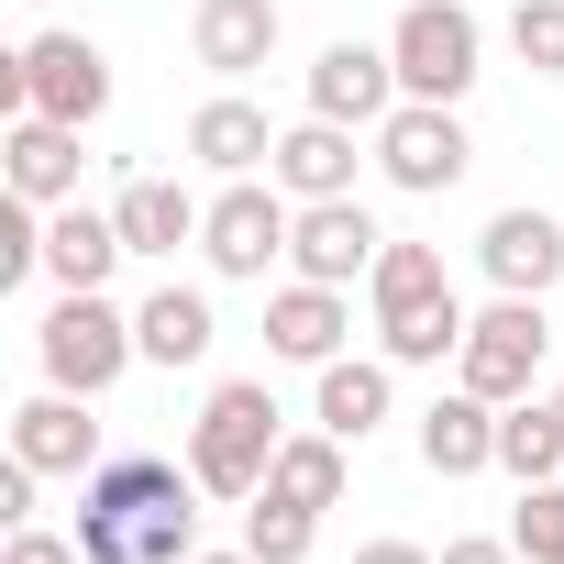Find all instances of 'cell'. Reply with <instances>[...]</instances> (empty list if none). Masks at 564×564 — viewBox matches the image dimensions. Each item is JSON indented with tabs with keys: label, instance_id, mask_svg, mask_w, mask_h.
Instances as JSON below:
<instances>
[{
	"label": "cell",
	"instance_id": "obj_1",
	"mask_svg": "<svg viewBox=\"0 0 564 564\" xmlns=\"http://www.w3.org/2000/svg\"><path fill=\"white\" fill-rule=\"evenodd\" d=\"M199 476L166 454H111L78 498V553L89 564H188L199 553Z\"/></svg>",
	"mask_w": 564,
	"mask_h": 564
},
{
	"label": "cell",
	"instance_id": "obj_2",
	"mask_svg": "<svg viewBox=\"0 0 564 564\" xmlns=\"http://www.w3.org/2000/svg\"><path fill=\"white\" fill-rule=\"evenodd\" d=\"M366 300H377V355H388V366H454V355H465V322H476V311L454 300V276H443L432 243H399V232H388Z\"/></svg>",
	"mask_w": 564,
	"mask_h": 564
},
{
	"label": "cell",
	"instance_id": "obj_3",
	"mask_svg": "<svg viewBox=\"0 0 564 564\" xmlns=\"http://www.w3.org/2000/svg\"><path fill=\"white\" fill-rule=\"evenodd\" d=\"M289 410H276V388L265 377H221L210 399H199V421H188V476L210 487V498H254L265 487V465H276V432Z\"/></svg>",
	"mask_w": 564,
	"mask_h": 564
},
{
	"label": "cell",
	"instance_id": "obj_4",
	"mask_svg": "<svg viewBox=\"0 0 564 564\" xmlns=\"http://www.w3.org/2000/svg\"><path fill=\"white\" fill-rule=\"evenodd\" d=\"M133 355L144 344H133V311H111V289H56V311L34 322V366L67 399H111Z\"/></svg>",
	"mask_w": 564,
	"mask_h": 564
},
{
	"label": "cell",
	"instance_id": "obj_5",
	"mask_svg": "<svg viewBox=\"0 0 564 564\" xmlns=\"http://www.w3.org/2000/svg\"><path fill=\"white\" fill-rule=\"evenodd\" d=\"M388 56H399V100H465L487 78V23L465 0H410L388 23Z\"/></svg>",
	"mask_w": 564,
	"mask_h": 564
},
{
	"label": "cell",
	"instance_id": "obj_6",
	"mask_svg": "<svg viewBox=\"0 0 564 564\" xmlns=\"http://www.w3.org/2000/svg\"><path fill=\"white\" fill-rule=\"evenodd\" d=\"M0 100L12 111H45V122H100L111 111V56L89 45V34H34L12 67H0Z\"/></svg>",
	"mask_w": 564,
	"mask_h": 564
},
{
	"label": "cell",
	"instance_id": "obj_7",
	"mask_svg": "<svg viewBox=\"0 0 564 564\" xmlns=\"http://www.w3.org/2000/svg\"><path fill=\"white\" fill-rule=\"evenodd\" d=\"M542 355H553V322H542V300H487L476 322H465V355H454V388H476V399H531V377H542Z\"/></svg>",
	"mask_w": 564,
	"mask_h": 564
},
{
	"label": "cell",
	"instance_id": "obj_8",
	"mask_svg": "<svg viewBox=\"0 0 564 564\" xmlns=\"http://www.w3.org/2000/svg\"><path fill=\"white\" fill-rule=\"evenodd\" d=\"M289 232H300V199L276 177H221L199 254H210V276H265V265H289Z\"/></svg>",
	"mask_w": 564,
	"mask_h": 564
},
{
	"label": "cell",
	"instance_id": "obj_9",
	"mask_svg": "<svg viewBox=\"0 0 564 564\" xmlns=\"http://www.w3.org/2000/svg\"><path fill=\"white\" fill-rule=\"evenodd\" d=\"M465 166H476V144H465L454 100H399V111L377 122V177H388V188H410V199H443Z\"/></svg>",
	"mask_w": 564,
	"mask_h": 564
},
{
	"label": "cell",
	"instance_id": "obj_10",
	"mask_svg": "<svg viewBox=\"0 0 564 564\" xmlns=\"http://www.w3.org/2000/svg\"><path fill=\"white\" fill-rule=\"evenodd\" d=\"M377 254H388V232H377L366 199H300V232H289V265L300 276L355 289V276H377Z\"/></svg>",
	"mask_w": 564,
	"mask_h": 564
},
{
	"label": "cell",
	"instance_id": "obj_11",
	"mask_svg": "<svg viewBox=\"0 0 564 564\" xmlns=\"http://www.w3.org/2000/svg\"><path fill=\"white\" fill-rule=\"evenodd\" d=\"M311 111H322V122H355V133H377V122L399 111V56H388V45H355V34H333V45L311 56Z\"/></svg>",
	"mask_w": 564,
	"mask_h": 564
},
{
	"label": "cell",
	"instance_id": "obj_12",
	"mask_svg": "<svg viewBox=\"0 0 564 564\" xmlns=\"http://www.w3.org/2000/svg\"><path fill=\"white\" fill-rule=\"evenodd\" d=\"M476 265L498 276L509 300H542L553 276H564V221H553V210H531V199H520V210H487V232H476Z\"/></svg>",
	"mask_w": 564,
	"mask_h": 564
},
{
	"label": "cell",
	"instance_id": "obj_13",
	"mask_svg": "<svg viewBox=\"0 0 564 564\" xmlns=\"http://www.w3.org/2000/svg\"><path fill=\"white\" fill-rule=\"evenodd\" d=\"M12 454H23L34 476H100V465H111V454H100L89 399H67V388H45V399H23V410H12Z\"/></svg>",
	"mask_w": 564,
	"mask_h": 564
},
{
	"label": "cell",
	"instance_id": "obj_14",
	"mask_svg": "<svg viewBox=\"0 0 564 564\" xmlns=\"http://www.w3.org/2000/svg\"><path fill=\"white\" fill-rule=\"evenodd\" d=\"M89 133L78 122H45V111H12V199H34V210H67L78 199V177H89V155H78Z\"/></svg>",
	"mask_w": 564,
	"mask_h": 564
},
{
	"label": "cell",
	"instance_id": "obj_15",
	"mask_svg": "<svg viewBox=\"0 0 564 564\" xmlns=\"http://www.w3.org/2000/svg\"><path fill=\"white\" fill-rule=\"evenodd\" d=\"M344 333H355V311H344V289H322V276H289V289L265 300V355H289L311 377L344 355Z\"/></svg>",
	"mask_w": 564,
	"mask_h": 564
},
{
	"label": "cell",
	"instance_id": "obj_16",
	"mask_svg": "<svg viewBox=\"0 0 564 564\" xmlns=\"http://www.w3.org/2000/svg\"><path fill=\"white\" fill-rule=\"evenodd\" d=\"M276 34H289V23H276V0H199V12H188V56L232 89V78H254L265 56H276Z\"/></svg>",
	"mask_w": 564,
	"mask_h": 564
},
{
	"label": "cell",
	"instance_id": "obj_17",
	"mask_svg": "<svg viewBox=\"0 0 564 564\" xmlns=\"http://www.w3.org/2000/svg\"><path fill=\"white\" fill-rule=\"evenodd\" d=\"M355 122H322V111H300L289 133H276V188H289V199H355Z\"/></svg>",
	"mask_w": 564,
	"mask_h": 564
},
{
	"label": "cell",
	"instance_id": "obj_18",
	"mask_svg": "<svg viewBox=\"0 0 564 564\" xmlns=\"http://www.w3.org/2000/svg\"><path fill=\"white\" fill-rule=\"evenodd\" d=\"M410 443H421V465H432L443 487H454V476H487V465H498V399L443 388V399L421 410V432H410Z\"/></svg>",
	"mask_w": 564,
	"mask_h": 564
},
{
	"label": "cell",
	"instance_id": "obj_19",
	"mask_svg": "<svg viewBox=\"0 0 564 564\" xmlns=\"http://www.w3.org/2000/svg\"><path fill=\"white\" fill-rule=\"evenodd\" d=\"M188 155H199L210 177H265V166H276V122H265L243 89H221V100L188 111Z\"/></svg>",
	"mask_w": 564,
	"mask_h": 564
},
{
	"label": "cell",
	"instance_id": "obj_20",
	"mask_svg": "<svg viewBox=\"0 0 564 564\" xmlns=\"http://www.w3.org/2000/svg\"><path fill=\"white\" fill-rule=\"evenodd\" d=\"M388 399H399V366L388 355H333L322 388H311V421L333 443H366V432H388Z\"/></svg>",
	"mask_w": 564,
	"mask_h": 564
},
{
	"label": "cell",
	"instance_id": "obj_21",
	"mask_svg": "<svg viewBox=\"0 0 564 564\" xmlns=\"http://www.w3.org/2000/svg\"><path fill=\"white\" fill-rule=\"evenodd\" d=\"M122 254H133V243H122L111 210H89V199L45 210V276H56V289H111V265H122Z\"/></svg>",
	"mask_w": 564,
	"mask_h": 564
},
{
	"label": "cell",
	"instance_id": "obj_22",
	"mask_svg": "<svg viewBox=\"0 0 564 564\" xmlns=\"http://www.w3.org/2000/svg\"><path fill=\"white\" fill-rule=\"evenodd\" d=\"M133 344H144V366H210V344H221V322H210V289H166L133 311Z\"/></svg>",
	"mask_w": 564,
	"mask_h": 564
},
{
	"label": "cell",
	"instance_id": "obj_23",
	"mask_svg": "<svg viewBox=\"0 0 564 564\" xmlns=\"http://www.w3.org/2000/svg\"><path fill=\"white\" fill-rule=\"evenodd\" d=\"M111 221H122V243H133V254H177V243H199L210 199H188L177 177H133V188L111 199Z\"/></svg>",
	"mask_w": 564,
	"mask_h": 564
},
{
	"label": "cell",
	"instance_id": "obj_24",
	"mask_svg": "<svg viewBox=\"0 0 564 564\" xmlns=\"http://www.w3.org/2000/svg\"><path fill=\"white\" fill-rule=\"evenodd\" d=\"M344 476H355V443H333V432L311 421V432H289V443H276V465H265V498L344 509Z\"/></svg>",
	"mask_w": 564,
	"mask_h": 564
},
{
	"label": "cell",
	"instance_id": "obj_25",
	"mask_svg": "<svg viewBox=\"0 0 564 564\" xmlns=\"http://www.w3.org/2000/svg\"><path fill=\"white\" fill-rule=\"evenodd\" d=\"M498 476H509V487H553V476H564V421H553V399H509V410H498Z\"/></svg>",
	"mask_w": 564,
	"mask_h": 564
},
{
	"label": "cell",
	"instance_id": "obj_26",
	"mask_svg": "<svg viewBox=\"0 0 564 564\" xmlns=\"http://www.w3.org/2000/svg\"><path fill=\"white\" fill-rule=\"evenodd\" d=\"M311 542H322V509H300V498H243V553L254 564H311Z\"/></svg>",
	"mask_w": 564,
	"mask_h": 564
},
{
	"label": "cell",
	"instance_id": "obj_27",
	"mask_svg": "<svg viewBox=\"0 0 564 564\" xmlns=\"http://www.w3.org/2000/svg\"><path fill=\"white\" fill-rule=\"evenodd\" d=\"M509 542H520V564H564V476H553V487H520Z\"/></svg>",
	"mask_w": 564,
	"mask_h": 564
},
{
	"label": "cell",
	"instance_id": "obj_28",
	"mask_svg": "<svg viewBox=\"0 0 564 564\" xmlns=\"http://www.w3.org/2000/svg\"><path fill=\"white\" fill-rule=\"evenodd\" d=\"M509 56L531 78H564V0H520L509 12Z\"/></svg>",
	"mask_w": 564,
	"mask_h": 564
},
{
	"label": "cell",
	"instance_id": "obj_29",
	"mask_svg": "<svg viewBox=\"0 0 564 564\" xmlns=\"http://www.w3.org/2000/svg\"><path fill=\"white\" fill-rule=\"evenodd\" d=\"M34 265H45V210L12 199V210H0V289H23Z\"/></svg>",
	"mask_w": 564,
	"mask_h": 564
},
{
	"label": "cell",
	"instance_id": "obj_30",
	"mask_svg": "<svg viewBox=\"0 0 564 564\" xmlns=\"http://www.w3.org/2000/svg\"><path fill=\"white\" fill-rule=\"evenodd\" d=\"M0 564H89V553H78V531H45V520H23L12 542H0Z\"/></svg>",
	"mask_w": 564,
	"mask_h": 564
},
{
	"label": "cell",
	"instance_id": "obj_31",
	"mask_svg": "<svg viewBox=\"0 0 564 564\" xmlns=\"http://www.w3.org/2000/svg\"><path fill=\"white\" fill-rule=\"evenodd\" d=\"M34 487H45V476H34L23 454H12V465H0V531H23V520H34Z\"/></svg>",
	"mask_w": 564,
	"mask_h": 564
},
{
	"label": "cell",
	"instance_id": "obj_32",
	"mask_svg": "<svg viewBox=\"0 0 564 564\" xmlns=\"http://www.w3.org/2000/svg\"><path fill=\"white\" fill-rule=\"evenodd\" d=\"M443 564H520V542H509V531H498V542H487V531H454Z\"/></svg>",
	"mask_w": 564,
	"mask_h": 564
},
{
	"label": "cell",
	"instance_id": "obj_33",
	"mask_svg": "<svg viewBox=\"0 0 564 564\" xmlns=\"http://www.w3.org/2000/svg\"><path fill=\"white\" fill-rule=\"evenodd\" d=\"M355 564H443V553H421V542H366Z\"/></svg>",
	"mask_w": 564,
	"mask_h": 564
},
{
	"label": "cell",
	"instance_id": "obj_34",
	"mask_svg": "<svg viewBox=\"0 0 564 564\" xmlns=\"http://www.w3.org/2000/svg\"><path fill=\"white\" fill-rule=\"evenodd\" d=\"M188 564H254V553H243V542H232V553H188Z\"/></svg>",
	"mask_w": 564,
	"mask_h": 564
},
{
	"label": "cell",
	"instance_id": "obj_35",
	"mask_svg": "<svg viewBox=\"0 0 564 564\" xmlns=\"http://www.w3.org/2000/svg\"><path fill=\"white\" fill-rule=\"evenodd\" d=\"M553 421H564V377H553Z\"/></svg>",
	"mask_w": 564,
	"mask_h": 564
}]
</instances>
